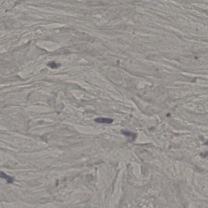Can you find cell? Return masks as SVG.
Listing matches in <instances>:
<instances>
[{
	"mask_svg": "<svg viewBox=\"0 0 208 208\" xmlns=\"http://www.w3.org/2000/svg\"><path fill=\"white\" fill-rule=\"evenodd\" d=\"M94 121L97 123L111 124L113 122V119L111 118L99 117L95 119Z\"/></svg>",
	"mask_w": 208,
	"mask_h": 208,
	"instance_id": "6da1fadb",
	"label": "cell"
},
{
	"mask_svg": "<svg viewBox=\"0 0 208 208\" xmlns=\"http://www.w3.org/2000/svg\"><path fill=\"white\" fill-rule=\"evenodd\" d=\"M122 132L123 134L126 135V136L128 137L131 138L133 140L135 139V138H136V134L135 133H132L129 132L128 131H122Z\"/></svg>",
	"mask_w": 208,
	"mask_h": 208,
	"instance_id": "7a4b0ae2",
	"label": "cell"
},
{
	"mask_svg": "<svg viewBox=\"0 0 208 208\" xmlns=\"http://www.w3.org/2000/svg\"><path fill=\"white\" fill-rule=\"evenodd\" d=\"M0 177L5 179L6 180H7L8 183H12L13 181V178L6 175L3 172H0Z\"/></svg>",
	"mask_w": 208,
	"mask_h": 208,
	"instance_id": "3957f363",
	"label": "cell"
},
{
	"mask_svg": "<svg viewBox=\"0 0 208 208\" xmlns=\"http://www.w3.org/2000/svg\"><path fill=\"white\" fill-rule=\"evenodd\" d=\"M48 66L52 69H56L59 68L61 66V64L59 63H57L54 62H52L49 63L48 64Z\"/></svg>",
	"mask_w": 208,
	"mask_h": 208,
	"instance_id": "277c9868",
	"label": "cell"
}]
</instances>
